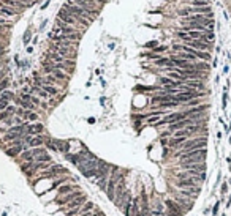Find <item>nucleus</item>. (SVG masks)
<instances>
[{"label": "nucleus", "instance_id": "1", "mask_svg": "<svg viewBox=\"0 0 231 216\" xmlns=\"http://www.w3.org/2000/svg\"><path fill=\"white\" fill-rule=\"evenodd\" d=\"M207 145V139L206 137H195V139H187L185 142L180 145V153H185V151H192V150H201Z\"/></svg>", "mask_w": 231, "mask_h": 216}, {"label": "nucleus", "instance_id": "2", "mask_svg": "<svg viewBox=\"0 0 231 216\" xmlns=\"http://www.w3.org/2000/svg\"><path fill=\"white\" fill-rule=\"evenodd\" d=\"M201 178L198 177H190V178H184V180H174V185L180 189H190V188H196L201 183Z\"/></svg>", "mask_w": 231, "mask_h": 216}, {"label": "nucleus", "instance_id": "3", "mask_svg": "<svg viewBox=\"0 0 231 216\" xmlns=\"http://www.w3.org/2000/svg\"><path fill=\"white\" fill-rule=\"evenodd\" d=\"M52 33H56V35H59V33H62V35H70V33H78V29L65 24V22H62L60 19H56V27H54V30H52Z\"/></svg>", "mask_w": 231, "mask_h": 216}, {"label": "nucleus", "instance_id": "4", "mask_svg": "<svg viewBox=\"0 0 231 216\" xmlns=\"http://www.w3.org/2000/svg\"><path fill=\"white\" fill-rule=\"evenodd\" d=\"M185 119V115H184V112H174V114H168V115H165L163 119H160L157 121V126H162V125H173L176 123V121H180Z\"/></svg>", "mask_w": 231, "mask_h": 216}, {"label": "nucleus", "instance_id": "5", "mask_svg": "<svg viewBox=\"0 0 231 216\" xmlns=\"http://www.w3.org/2000/svg\"><path fill=\"white\" fill-rule=\"evenodd\" d=\"M79 196H82V191L81 189H76L73 192H70V194H65V196H60V197L54 199L56 205H60V207H65L66 204H70L71 200H75L76 197H79Z\"/></svg>", "mask_w": 231, "mask_h": 216}, {"label": "nucleus", "instance_id": "6", "mask_svg": "<svg viewBox=\"0 0 231 216\" xmlns=\"http://www.w3.org/2000/svg\"><path fill=\"white\" fill-rule=\"evenodd\" d=\"M185 46L195 49V50H204V52H209L212 49V43H206L201 41V40H190V41L185 43Z\"/></svg>", "mask_w": 231, "mask_h": 216}, {"label": "nucleus", "instance_id": "7", "mask_svg": "<svg viewBox=\"0 0 231 216\" xmlns=\"http://www.w3.org/2000/svg\"><path fill=\"white\" fill-rule=\"evenodd\" d=\"M43 131H45V125L40 123V121L27 123V126H25V134L27 136H40V134H43Z\"/></svg>", "mask_w": 231, "mask_h": 216}, {"label": "nucleus", "instance_id": "8", "mask_svg": "<svg viewBox=\"0 0 231 216\" xmlns=\"http://www.w3.org/2000/svg\"><path fill=\"white\" fill-rule=\"evenodd\" d=\"M165 205H166V208H168V215L166 216H184V211L180 210V207L173 200V199H166Z\"/></svg>", "mask_w": 231, "mask_h": 216}, {"label": "nucleus", "instance_id": "9", "mask_svg": "<svg viewBox=\"0 0 231 216\" xmlns=\"http://www.w3.org/2000/svg\"><path fill=\"white\" fill-rule=\"evenodd\" d=\"M0 2L3 5L10 6V8H16V11H22V10H25L30 5V3H25L24 0H0Z\"/></svg>", "mask_w": 231, "mask_h": 216}, {"label": "nucleus", "instance_id": "10", "mask_svg": "<svg viewBox=\"0 0 231 216\" xmlns=\"http://www.w3.org/2000/svg\"><path fill=\"white\" fill-rule=\"evenodd\" d=\"M57 19H60L62 22H65V24H68V25H71V27H76V25H78V22H76L75 19H73V16L70 14V13L66 11V10H63V8L59 11Z\"/></svg>", "mask_w": 231, "mask_h": 216}, {"label": "nucleus", "instance_id": "11", "mask_svg": "<svg viewBox=\"0 0 231 216\" xmlns=\"http://www.w3.org/2000/svg\"><path fill=\"white\" fill-rule=\"evenodd\" d=\"M24 150H29L27 144H22V145H18V147H10V148H5V153L11 158H18L19 155L22 153Z\"/></svg>", "mask_w": 231, "mask_h": 216}, {"label": "nucleus", "instance_id": "12", "mask_svg": "<svg viewBox=\"0 0 231 216\" xmlns=\"http://www.w3.org/2000/svg\"><path fill=\"white\" fill-rule=\"evenodd\" d=\"M76 189H81V188H78V186H73V185H70V183H65V185H62V186H59L57 188V196L60 197V196H65V194H70V192H73V191H76Z\"/></svg>", "mask_w": 231, "mask_h": 216}, {"label": "nucleus", "instance_id": "13", "mask_svg": "<svg viewBox=\"0 0 231 216\" xmlns=\"http://www.w3.org/2000/svg\"><path fill=\"white\" fill-rule=\"evenodd\" d=\"M204 158H206V155H198V156L187 158V159H182V161H180V166H189V164H201V163H204Z\"/></svg>", "mask_w": 231, "mask_h": 216}, {"label": "nucleus", "instance_id": "14", "mask_svg": "<svg viewBox=\"0 0 231 216\" xmlns=\"http://www.w3.org/2000/svg\"><path fill=\"white\" fill-rule=\"evenodd\" d=\"M38 87H40L41 90H45V92L48 93L49 96H57V95H59V92H60L57 87H54V85H48V84H40Z\"/></svg>", "mask_w": 231, "mask_h": 216}, {"label": "nucleus", "instance_id": "15", "mask_svg": "<svg viewBox=\"0 0 231 216\" xmlns=\"http://www.w3.org/2000/svg\"><path fill=\"white\" fill-rule=\"evenodd\" d=\"M13 99H14V93H13V92H10L8 89H6V90H3V92L0 93V101H8V103H11Z\"/></svg>", "mask_w": 231, "mask_h": 216}, {"label": "nucleus", "instance_id": "16", "mask_svg": "<svg viewBox=\"0 0 231 216\" xmlns=\"http://www.w3.org/2000/svg\"><path fill=\"white\" fill-rule=\"evenodd\" d=\"M51 74H52V76H54V77H56V79H57V80H60V82H62V80H66V79H68V77H70V76H68V74H66V73L60 71V70H54V68H52Z\"/></svg>", "mask_w": 231, "mask_h": 216}, {"label": "nucleus", "instance_id": "17", "mask_svg": "<svg viewBox=\"0 0 231 216\" xmlns=\"http://www.w3.org/2000/svg\"><path fill=\"white\" fill-rule=\"evenodd\" d=\"M90 211H95V205L92 202H86L81 207V210H79V215H86V213H90Z\"/></svg>", "mask_w": 231, "mask_h": 216}, {"label": "nucleus", "instance_id": "18", "mask_svg": "<svg viewBox=\"0 0 231 216\" xmlns=\"http://www.w3.org/2000/svg\"><path fill=\"white\" fill-rule=\"evenodd\" d=\"M8 85H10V79H8V77H5V79L0 80V93H2L3 90L8 89Z\"/></svg>", "mask_w": 231, "mask_h": 216}, {"label": "nucleus", "instance_id": "19", "mask_svg": "<svg viewBox=\"0 0 231 216\" xmlns=\"http://www.w3.org/2000/svg\"><path fill=\"white\" fill-rule=\"evenodd\" d=\"M199 104H201L199 98H195V99H190L189 103H185V106L187 107H196V106H199Z\"/></svg>", "mask_w": 231, "mask_h": 216}, {"label": "nucleus", "instance_id": "20", "mask_svg": "<svg viewBox=\"0 0 231 216\" xmlns=\"http://www.w3.org/2000/svg\"><path fill=\"white\" fill-rule=\"evenodd\" d=\"M176 35L179 36V38H182V40H184V41H185V43H187V41H190L189 35H187L185 32H182V30H180V32H176Z\"/></svg>", "mask_w": 231, "mask_h": 216}, {"label": "nucleus", "instance_id": "21", "mask_svg": "<svg viewBox=\"0 0 231 216\" xmlns=\"http://www.w3.org/2000/svg\"><path fill=\"white\" fill-rule=\"evenodd\" d=\"M143 57H149V59H154V60L160 59L158 54H154V52H144V54H143Z\"/></svg>", "mask_w": 231, "mask_h": 216}, {"label": "nucleus", "instance_id": "22", "mask_svg": "<svg viewBox=\"0 0 231 216\" xmlns=\"http://www.w3.org/2000/svg\"><path fill=\"white\" fill-rule=\"evenodd\" d=\"M166 49H168V48H166V46H158V48H157V46H155L152 52H154V54H160V52H165Z\"/></svg>", "mask_w": 231, "mask_h": 216}, {"label": "nucleus", "instance_id": "23", "mask_svg": "<svg viewBox=\"0 0 231 216\" xmlns=\"http://www.w3.org/2000/svg\"><path fill=\"white\" fill-rule=\"evenodd\" d=\"M30 38H32V32H30V30H27V32H25V35H24V44H29Z\"/></svg>", "mask_w": 231, "mask_h": 216}, {"label": "nucleus", "instance_id": "24", "mask_svg": "<svg viewBox=\"0 0 231 216\" xmlns=\"http://www.w3.org/2000/svg\"><path fill=\"white\" fill-rule=\"evenodd\" d=\"M8 106H10L8 101H0V112H3V110H5Z\"/></svg>", "mask_w": 231, "mask_h": 216}, {"label": "nucleus", "instance_id": "25", "mask_svg": "<svg viewBox=\"0 0 231 216\" xmlns=\"http://www.w3.org/2000/svg\"><path fill=\"white\" fill-rule=\"evenodd\" d=\"M136 90H144V92H149V90H157V87H141V85H138V87H136Z\"/></svg>", "mask_w": 231, "mask_h": 216}, {"label": "nucleus", "instance_id": "26", "mask_svg": "<svg viewBox=\"0 0 231 216\" xmlns=\"http://www.w3.org/2000/svg\"><path fill=\"white\" fill-rule=\"evenodd\" d=\"M0 25H3V27H10L11 24H10V21H6L5 18H0Z\"/></svg>", "mask_w": 231, "mask_h": 216}, {"label": "nucleus", "instance_id": "27", "mask_svg": "<svg viewBox=\"0 0 231 216\" xmlns=\"http://www.w3.org/2000/svg\"><path fill=\"white\" fill-rule=\"evenodd\" d=\"M219 205H220V202H217V204L214 205V208H212V215L214 216H217V213H219Z\"/></svg>", "mask_w": 231, "mask_h": 216}, {"label": "nucleus", "instance_id": "28", "mask_svg": "<svg viewBox=\"0 0 231 216\" xmlns=\"http://www.w3.org/2000/svg\"><path fill=\"white\" fill-rule=\"evenodd\" d=\"M226 96H228V95H226V90H225V93H223V101H222V107H223V109H226Z\"/></svg>", "mask_w": 231, "mask_h": 216}, {"label": "nucleus", "instance_id": "29", "mask_svg": "<svg viewBox=\"0 0 231 216\" xmlns=\"http://www.w3.org/2000/svg\"><path fill=\"white\" fill-rule=\"evenodd\" d=\"M10 27H3V25H0V33H2V35H5L6 33V30H8Z\"/></svg>", "mask_w": 231, "mask_h": 216}, {"label": "nucleus", "instance_id": "30", "mask_svg": "<svg viewBox=\"0 0 231 216\" xmlns=\"http://www.w3.org/2000/svg\"><path fill=\"white\" fill-rule=\"evenodd\" d=\"M226 191H228V186H226V183H223L222 185V194H225Z\"/></svg>", "mask_w": 231, "mask_h": 216}, {"label": "nucleus", "instance_id": "31", "mask_svg": "<svg viewBox=\"0 0 231 216\" xmlns=\"http://www.w3.org/2000/svg\"><path fill=\"white\" fill-rule=\"evenodd\" d=\"M155 44H157L155 41H150V43H147V44H146V48H155Z\"/></svg>", "mask_w": 231, "mask_h": 216}, {"label": "nucleus", "instance_id": "32", "mask_svg": "<svg viewBox=\"0 0 231 216\" xmlns=\"http://www.w3.org/2000/svg\"><path fill=\"white\" fill-rule=\"evenodd\" d=\"M49 3H51V0H46V2H45V3H43V6H41V10H46V8H48V5H49Z\"/></svg>", "mask_w": 231, "mask_h": 216}, {"label": "nucleus", "instance_id": "33", "mask_svg": "<svg viewBox=\"0 0 231 216\" xmlns=\"http://www.w3.org/2000/svg\"><path fill=\"white\" fill-rule=\"evenodd\" d=\"M228 71H230V68H228V65H226V66H225V68H223V73H225V74H226V73H228Z\"/></svg>", "mask_w": 231, "mask_h": 216}, {"label": "nucleus", "instance_id": "34", "mask_svg": "<svg viewBox=\"0 0 231 216\" xmlns=\"http://www.w3.org/2000/svg\"><path fill=\"white\" fill-rule=\"evenodd\" d=\"M226 207H228V208L231 207V197H230V200H228V205H226Z\"/></svg>", "mask_w": 231, "mask_h": 216}, {"label": "nucleus", "instance_id": "35", "mask_svg": "<svg viewBox=\"0 0 231 216\" xmlns=\"http://www.w3.org/2000/svg\"><path fill=\"white\" fill-rule=\"evenodd\" d=\"M228 183H230V185H231V178H230V181H228Z\"/></svg>", "mask_w": 231, "mask_h": 216}, {"label": "nucleus", "instance_id": "36", "mask_svg": "<svg viewBox=\"0 0 231 216\" xmlns=\"http://www.w3.org/2000/svg\"><path fill=\"white\" fill-rule=\"evenodd\" d=\"M230 144H231V137H230Z\"/></svg>", "mask_w": 231, "mask_h": 216}, {"label": "nucleus", "instance_id": "37", "mask_svg": "<svg viewBox=\"0 0 231 216\" xmlns=\"http://www.w3.org/2000/svg\"><path fill=\"white\" fill-rule=\"evenodd\" d=\"M27 2H30V0H27Z\"/></svg>", "mask_w": 231, "mask_h": 216}]
</instances>
